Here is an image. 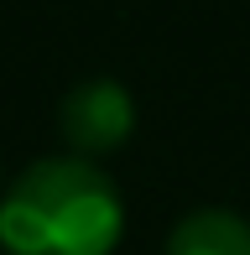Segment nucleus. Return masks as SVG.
Instances as JSON below:
<instances>
[{
  "instance_id": "1",
  "label": "nucleus",
  "mask_w": 250,
  "mask_h": 255,
  "mask_svg": "<svg viewBox=\"0 0 250 255\" xmlns=\"http://www.w3.org/2000/svg\"><path fill=\"white\" fill-rule=\"evenodd\" d=\"M125 240V193L99 161L37 156L0 188L5 255H115Z\"/></svg>"
},
{
  "instance_id": "2",
  "label": "nucleus",
  "mask_w": 250,
  "mask_h": 255,
  "mask_svg": "<svg viewBox=\"0 0 250 255\" xmlns=\"http://www.w3.org/2000/svg\"><path fill=\"white\" fill-rule=\"evenodd\" d=\"M58 130L68 141V156H84V161L115 156L135 135V94L120 84V78H110V73L78 78V84L63 94Z\"/></svg>"
},
{
  "instance_id": "3",
  "label": "nucleus",
  "mask_w": 250,
  "mask_h": 255,
  "mask_svg": "<svg viewBox=\"0 0 250 255\" xmlns=\"http://www.w3.org/2000/svg\"><path fill=\"white\" fill-rule=\"evenodd\" d=\"M162 255H250V219L235 208H188L167 229Z\"/></svg>"
}]
</instances>
